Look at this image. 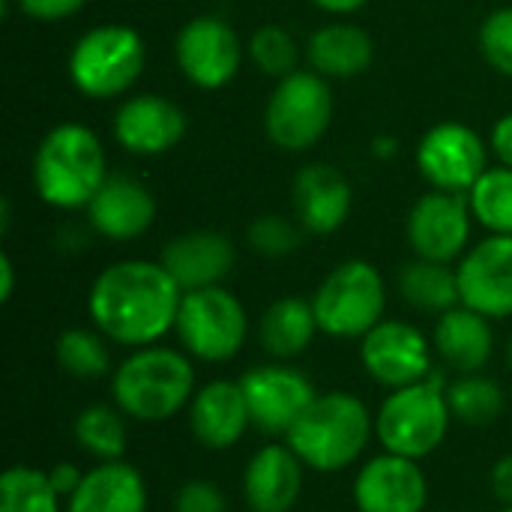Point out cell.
I'll use <instances>...</instances> for the list:
<instances>
[{
	"instance_id": "cell-3",
	"label": "cell",
	"mask_w": 512,
	"mask_h": 512,
	"mask_svg": "<svg viewBox=\"0 0 512 512\" xmlns=\"http://www.w3.org/2000/svg\"><path fill=\"white\" fill-rule=\"evenodd\" d=\"M312 474H342L357 468L375 441V414L351 390H327L312 399L282 438Z\"/></svg>"
},
{
	"instance_id": "cell-19",
	"label": "cell",
	"mask_w": 512,
	"mask_h": 512,
	"mask_svg": "<svg viewBox=\"0 0 512 512\" xmlns=\"http://www.w3.org/2000/svg\"><path fill=\"white\" fill-rule=\"evenodd\" d=\"M306 486V465L285 441L258 447L243 468V501L249 512H291Z\"/></svg>"
},
{
	"instance_id": "cell-32",
	"label": "cell",
	"mask_w": 512,
	"mask_h": 512,
	"mask_svg": "<svg viewBox=\"0 0 512 512\" xmlns=\"http://www.w3.org/2000/svg\"><path fill=\"white\" fill-rule=\"evenodd\" d=\"M468 204L474 222L486 234H507L512 237V168L489 165L486 174L468 189Z\"/></svg>"
},
{
	"instance_id": "cell-34",
	"label": "cell",
	"mask_w": 512,
	"mask_h": 512,
	"mask_svg": "<svg viewBox=\"0 0 512 512\" xmlns=\"http://www.w3.org/2000/svg\"><path fill=\"white\" fill-rule=\"evenodd\" d=\"M303 228L297 219H285L279 213H264L258 219H252L249 231H246V243L255 255L261 258H285L291 252H297V246L303 243Z\"/></svg>"
},
{
	"instance_id": "cell-27",
	"label": "cell",
	"mask_w": 512,
	"mask_h": 512,
	"mask_svg": "<svg viewBox=\"0 0 512 512\" xmlns=\"http://www.w3.org/2000/svg\"><path fill=\"white\" fill-rule=\"evenodd\" d=\"M399 297L420 315H444L462 303L459 297V279H456V264H441V261H426L414 258L408 261L399 276H396Z\"/></svg>"
},
{
	"instance_id": "cell-25",
	"label": "cell",
	"mask_w": 512,
	"mask_h": 512,
	"mask_svg": "<svg viewBox=\"0 0 512 512\" xmlns=\"http://www.w3.org/2000/svg\"><path fill=\"white\" fill-rule=\"evenodd\" d=\"M375 60L372 36L345 18L321 24L306 39V63L327 81H351L363 75Z\"/></svg>"
},
{
	"instance_id": "cell-29",
	"label": "cell",
	"mask_w": 512,
	"mask_h": 512,
	"mask_svg": "<svg viewBox=\"0 0 512 512\" xmlns=\"http://www.w3.org/2000/svg\"><path fill=\"white\" fill-rule=\"evenodd\" d=\"M447 402H450L453 420L468 429L495 426L501 414L507 411L504 387L486 372L456 375L453 381H447Z\"/></svg>"
},
{
	"instance_id": "cell-17",
	"label": "cell",
	"mask_w": 512,
	"mask_h": 512,
	"mask_svg": "<svg viewBox=\"0 0 512 512\" xmlns=\"http://www.w3.org/2000/svg\"><path fill=\"white\" fill-rule=\"evenodd\" d=\"M111 132L120 150L150 159L171 153L186 138L189 117L162 93H132L117 105Z\"/></svg>"
},
{
	"instance_id": "cell-9",
	"label": "cell",
	"mask_w": 512,
	"mask_h": 512,
	"mask_svg": "<svg viewBox=\"0 0 512 512\" xmlns=\"http://www.w3.org/2000/svg\"><path fill=\"white\" fill-rule=\"evenodd\" d=\"M336 111L333 87L315 69L279 78L264 105V135L285 153L312 150L330 129Z\"/></svg>"
},
{
	"instance_id": "cell-20",
	"label": "cell",
	"mask_w": 512,
	"mask_h": 512,
	"mask_svg": "<svg viewBox=\"0 0 512 512\" xmlns=\"http://www.w3.org/2000/svg\"><path fill=\"white\" fill-rule=\"evenodd\" d=\"M291 204L294 219L306 234L327 237L348 222L354 210V189L336 165L312 162L297 171L291 183Z\"/></svg>"
},
{
	"instance_id": "cell-31",
	"label": "cell",
	"mask_w": 512,
	"mask_h": 512,
	"mask_svg": "<svg viewBox=\"0 0 512 512\" xmlns=\"http://www.w3.org/2000/svg\"><path fill=\"white\" fill-rule=\"evenodd\" d=\"M0 512H66L45 468L9 465L0 477Z\"/></svg>"
},
{
	"instance_id": "cell-15",
	"label": "cell",
	"mask_w": 512,
	"mask_h": 512,
	"mask_svg": "<svg viewBox=\"0 0 512 512\" xmlns=\"http://www.w3.org/2000/svg\"><path fill=\"white\" fill-rule=\"evenodd\" d=\"M351 501L357 512H426L429 477L423 462L381 450L360 462L351 483Z\"/></svg>"
},
{
	"instance_id": "cell-45",
	"label": "cell",
	"mask_w": 512,
	"mask_h": 512,
	"mask_svg": "<svg viewBox=\"0 0 512 512\" xmlns=\"http://www.w3.org/2000/svg\"><path fill=\"white\" fill-rule=\"evenodd\" d=\"M501 512H512V507H504V510H501Z\"/></svg>"
},
{
	"instance_id": "cell-36",
	"label": "cell",
	"mask_w": 512,
	"mask_h": 512,
	"mask_svg": "<svg viewBox=\"0 0 512 512\" xmlns=\"http://www.w3.org/2000/svg\"><path fill=\"white\" fill-rule=\"evenodd\" d=\"M174 512H228V498L213 480H186L174 492Z\"/></svg>"
},
{
	"instance_id": "cell-13",
	"label": "cell",
	"mask_w": 512,
	"mask_h": 512,
	"mask_svg": "<svg viewBox=\"0 0 512 512\" xmlns=\"http://www.w3.org/2000/svg\"><path fill=\"white\" fill-rule=\"evenodd\" d=\"M360 363L363 372L390 393L435 372V345L417 324L384 318L360 339Z\"/></svg>"
},
{
	"instance_id": "cell-21",
	"label": "cell",
	"mask_w": 512,
	"mask_h": 512,
	"mask_svg": "<svg viewBox=\"0 0 512 512\" xmlns=\"http://www.w3.org/2000/svg\"><path fill=\"white\" fill-rule=\"evenodd\" d=\"M186 423H189L192 438L204 450H213V453L234 450L252 429V417H249L240 381L216 378V381L201 384L186 408Z\"/></svg>"
},
{
	"instance_id": "cell-30",
	"label": "cell",
	"mask_w": 512,
	"mask_h": 512,
	"mask_svg": "<svg viewBox=\"0 0 512 512\" xmlns=\"http://www.w3.org/2000/svg\"><path fill=\"white\" fill-rule=\"evenodd\" d=\"M54 360L75 381H99L114 372L111 342L96 327L63 330L54 342Z\"/></svg>"
},
{
	"instance_id": "cell-37",
	"label": "cell",
	"mask_w": 512,
	"mask_h": 512,
	"mask_svg": "<svg viewBox=\"0 0 512 512\" xmlns=\"http://www.w3.org/2000/svg\"><path fill=\"white\" fill-rule=\"evenodd\" d=\"M12 3L18 6L21 15L33 21H45V24L66 21L87 6V0H12Z\"/></svg>"
},
{
	"instance_id": "cell-41",
	"label": "cell",
	"mask_w": 512,
	"mask_h": 512,
	"mask_svg": "<svg viewBox=\"0 0 512 512\" xmlns=\"http://www.w3.org/2000/svg\"><path fill=\"white\" fill-rule=\"evenodd\" d=\"M309 3L315 9L327 12V15H336V18H348V15H354V12L369 6V0H309Z\"/></svg>"
},
{
	"instance_id": "cell-22",
	"label": "cell",
	"mask_w": 512,
	"mask_h": 512,
	"mask_svg": "<svg viewBox=\"0 0 512 512\" xmlns=\"http://www.w3.org/2000/svg\"><path fill=\"white\" fill-rule=\"evenodd\" d=\"M159 261L183 291H198V288L225 285V279L237 264V249L228 234L198 228L171 237L162 246Z\"/></svg>"
},
{
	"instance_id": "cell-38",
	"label": "cell",
	"mask_w": 512,
	"mask_h": 512,
	"mask_svg": "<svg viewBox=\"0 0 512 512\" xmlns=\"http://www.w3.org/2000/svg\"><path fill=\"white\" fill-rule=\"evenodd\" d=\"M489 147H492V153H495V159L501 165L512 168V111L495 120V126L489 132Z\"/></svg>"
},
{
	"instance_id": "cell-6",
	"label": "cell",
	"mask_w": 512,
	"mask_h": 512,
	"mask_svg": "<svg viewBox=\"0 0 512 512\" xmlns=\"http://www.w3.org/2000/svg\"><path fill=\"white\" fill-rule=\"evenodd\" d=\"M147 66V42L132 24L105 21L84 30L66 60L69 81L84 99L126 96Z\"/></svg>"
},
{
	"instance_id": "cell-8",
	"label": "cell",
	"mask_w": 512,
	"mask_h": 512,
	"mask_svg": "<svg viewBox=\"0 0 512 512\" xmlns=\"http://www.w3.org/2000/svg\"><path fill=\"white\" fill-rule=\"evenodd\" d=\"M249 312L243 300L225 285L183 291L174 336L195 363L222 366L231 363L249 339Z\"/></svg>"
},
{
	"instance_id": "cell-7",
	"label": "cell",
	"mask_w": 512,
	"mask_h": 512,
	"mask_svg": "<svg viewBox=\"0 0 512 512\" xmlns=\"http://www.w3.org/2000/svg\"><path fill=\"white\" fill-rule=\"evenodd\" d=\"M324 336L360 342L387 318V282L372 261L348 258L336 264L309 297Z\"/></svg>"
},
{
	"instance_id": "cell-40",
	"label": "cell",
	"mask_w": 512,
	"mask_h": 512,
	"mask_svg": "<svg viewBox=\"0 0 512 512\" xmlns=\"http://www.w3.org/2000/svg\"><path fill=\"white\" fill-rule=\"evenodd\" d=\"M48 477H51V486L57 489V495L66 501L78 489V483L84 480V471L78 465H72V462H57V465L48 468Z\"/></svg>"
},
{
	"instance_id": "cell-42",
	"label": "cell",
	"mask_w": 512,
	"mask_h": 512,
	"mask_svg": "<svg viewBox=\"0 0 512 512\" xmlns=\"http://www.w3.org/2000/svg\"><path fill=\"white\" fill-rule=\"evenodd\" d=\"M15 294V264L12 258L3 252L0 255V303H9Z\"/></svg>"
},
{
	"instance_id": "cell-12",
	"label": "cell",
	"mask_w": 512,
	"mask_h": 512,
	"mask_svg": "<svg viewBox=\"0 0 512 512\" xmlns=\"http://www.w3.org/2000/svg\"><path fill=\"white\" fill-rule=\"evenodd\" d=\"M177 69L198 90L228 87L246 60V42L219 15H198L186 21L174 39Z\"/></svg>"
},
{
	"instance_id": "cell-11",
	"label": "cell",
	"mask_w": 512,
	"mask_h": 512,
	"mask_svg": "<svg viewBox=\"0 0 512 512\" xmlns=\"http://www.w3.org/2000/svg\"><path fill=\"white\" fill-rule=\"evenodd\" d=\"M237 381L246 396L252 429L270 438H285L291 426L300 420V414L318 396L312 378L285 360L258 363L246 369Z\"/></svg>"
},
{
	"instance_id": "cell-44",
	"label": "cell",
	"mask_w": 512,
	"mask_h": 512,
	"mask_svg": "<svg viewBox=\"0 0 512 512\" xmlns=\"http://www.w3.org/2000/svg\"><path fill=\"white\" fill-rule=\"evenodd\" d=\"M507 369L512 372V336H510V342H507Z\"/></svg>"
},
{
	"instance_id": "cell-33",
	"label": "cell",
	"mask_w": 512,
	"mask_h": 512,
	"mask_svg": "<svg viewBox=\"0 0 512 512\" xmlns=\"http://www.w3.org/2000/svg\"><path fill=\"white\" fill-rule=\"evenodd\" d=\"M246 57L255 63L258 72H264L273 81H279V78L291 75L294 69H300L297 66L300 63V45L279 24H261L246 42Z\"/></svg>"
},
{
	"instance_id": "cell-14",
	"label": "cell",
	"mask_w": 512,
	"mask_h": 512,
	"mask_svg": "<svg viewBox=\"0 0 512 512\" xmlns=\"http://www.w3.org/2000/svg\"><path fill=\"white\" fill-rule=\"evenodd\" d=\"M474 225L477 222L468 195L429 189L411 204L405 219V237L414 258L459 264V258L471 249Z\"/></svg>"
},
{
	"instance_id": "cell-24",
	"label": "cell",
	"mask_w": 512,
	"mask_h": 512,
	"mask_svg": "<svg viewBox=\"0 0 512 512\" xmlns=\"http://www.w3.org/2000/svg\"><path fill=\"white\" fill-rule=\"evenodd\" d=\"M147 507V480L126 459L93 462L78 489L66 498V512H147Z\"/></svg>"
},
{
	"instance_id": "cell-2",
	"label": "cell",
	"mask_w": 512,
	"mask_h": 512,
	"mask_svg": "<svg viewBox=\"0 0 512 512\" xmlns=\"http://www.w3.org/2000/svg\"><path fill=\"white\" fill-rule=\"evenodd\" d=\"M111 402L135 423H165L186 414L198 384L195 360L183 348L147 345L129 351L108 378Z\"/></svg>"
},
{
	"instance_id": "cell-1",
	"label": "cell",
	"mask_w": 512,
	"mask_h": 512,
	"mask_svg": "<svg viewBox=\"0 0 512 512\" xmlns=\"http://www.w3.org/2000/svg\"><path fill=\"white\" fill-rule=\"evenodd\" d=\"M183 288L162 261L123 258L99 270L87 291V318L111 342L126 351L159 345L174 333Z\"/></svg>"
},
{
	"instance_id": "cell-16",
	"label": "cell",
	"mask_w": 512,
	"mask_h": 512,
	"mask_svg": "<svg viewBox=\"0 0 512 512\" xmlns=\"http://www.w3.org/2000/svg\"><path fill=\"white\" fill-rule=\"evenodd\" d=\"M462 306L489 321L512 318V237L486 234L456 264Z\"/></svg>"
},
{
	"instance_id": "cell-35",
	"label": "cell",
	"mask_w": 512,
	"mask_h": 512,
	"mask_svg": "<svg viewBox=\"0 0 512 512\" xmlns=\"http://www.w3.org/2000/svg\"><path fill=\"white\" fill-rule=\"evenodd\" d=\"M477 45L483 60L495 72L512 78V6H501L483 18L477 30Z\"/></svg>"
},
{
	"instance_id": "cell-39",
	"label": "cell",
	"mask_w": 512,
	"mask_h": 512,
	"mask_svg": "<svg viewBox=\"0 0 512 512\" xmlns=\"http://www.w3.org/2000/svg\"><path fill=\"white\" fill-rule=\"evenodd\" d=\"M489 489H492V495L504 507H512V456H501L492 465V471H489Z\"/></svg>"
},
{
	"instance_id": "cell-18",
	"label": "cell",
	"mask_w": 512,
	"mask_h": 512,
	"mask_svg": "<svg viewBox=\"0 0 512 512\" xmlns=\"http://www.w3.org/2000/svg\"><path fill=\"white\" fill-rule=\"evenodd\" d=\"M87 225L108 243H132L156 222V198L150 186L132 174H108L102 189L84 210Z\"/></svg>"
},
{
	"instance_id": "cell-26",
	"label": "cell",
	"mask_w": 512,
	"mask_h": 512,
	"mask_svg": "<svg viewBox=\"0 0 512 512\" xmlns=\"http://www.w3.org/2000/svg\"><path fill=\"white\" fill-rule=\"evenodd\" d=\"M318 333L321 327H318L312 300L297 297V294L273 300L255 324V336L264 354L270 360H285V363H294L297 357H303L312 348Z\"/></svg>"
},
{
	"instance_id": "cell-28",
	"label": "cell",
	"mask_w": 512,
	"mask_h": 512,
	"mask_svg": "<svg viewBox=\"0 0 512 512\" xmlns=\"http://www.w3.org/2000/svg\"><path fill=\"white\" fill-rule=\"evenodd\" d=\"M129 417L111 402V405H87L72 420V438L78 450L93 462H114L126 456V429Z\"/></svg>"
},
{
	"instance_id": "cell-10",
	"label": "cell",
	"mask_w": 512,
	"mask_h": 512,
	"mask_svg": "<svg viewBox=\"0 0 512 512\" xmlns=\"http://www.w3.org/2000/svg\"><path fill=\"white\" fill-rule=\"evenodd\" d=\"M489 153V141L474 126L462 120H441L417 141L414 162L429 189L468 195V189L486 174Z\"/></svg>"
},
{
	"instance_id": "cell-43",
	"label": "cell",
	"mask_w": 512,
	"mask_h": 512,
	"mask_svg": "<svg viewBox=\"0 0 512 512\" xmlns=\"http://www.w3.org/2000/svg\"><path fill=\"white\" fill-rule=\"evenodd\" d=\"M375 156H384V159H390L393 153H399V141L396 138H375Z\"/></svg>"
},
{
	"instance_id": "cell-4",
	"label": "cell",
	"mask_w": 512,
	"mask_h": 512,
	"mask_svg": "<svg viewBox=\"0 0 512 512\" xmlns=\"http://www.w3.org/2000/svg\"><path fill=\"white\" fill-rule=\"evenodd\" d=\"M30 177L42 204L54 210H87L108 180L105 144L84 123H57L36 144Z\"/></svg>"
},
{
	"instance_id": "cell-23",
	"label": "cell",
	"mask_w": 512,
	"mask_h": 512,
	"mask_svg": "<svg viewBox=\"0 0 512 512\" xmlns=\"http://www.w3.org/2000/svg\"><path fill=\"white\" fill-rule=\"evenodd\" d=\"M492 324L495 321H489L486 315H480L462 303L456 309L438 315L435 327H432L435 357L456 375L483 372L495 357V327Z\"/></svg>"
},
{
	"instance_id": "cell-5",
	"label": "cell",
	"mask_w": 512,
	"mask_h": 512,
	"mask_svg": "<svg viewBox=\"0 0 512 512\" xmlns=\"http://www.w3.org/2000/svg\"><path fill=\"white\" fill-rule=\"evenodd\" d=\"M453 423L447 375L435 369L429 378L390 390L381 399L375 411V441L387 453L423 462L444 447Z\"/></svg>"
}]
</instances>
